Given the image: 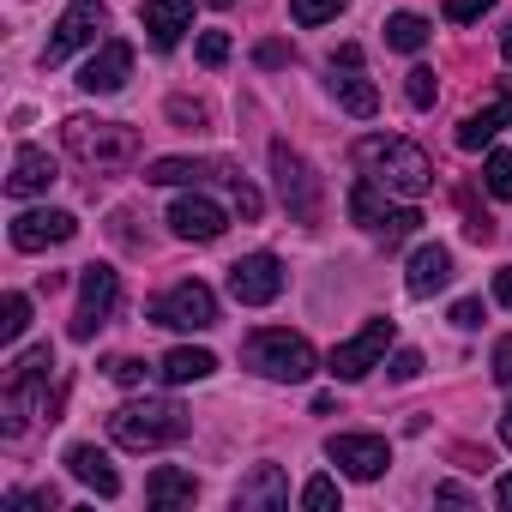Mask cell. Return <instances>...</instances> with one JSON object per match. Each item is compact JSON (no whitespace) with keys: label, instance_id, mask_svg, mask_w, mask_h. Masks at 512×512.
<instances>
[{"label":"cell","instance_id":"1","mask_svg":"<svg viewBox=\"0 0 512 512\" xmlns=\"http://www.w3.org/2000/svg\"><path fill=\"white\" fill-rule=\"evenodd\" d=\"M61 145L73 163H85L91 175H121L139 157V133L121 121H91V115H67L61 121Z\"/></svg>","mask_w":512,"mask_h":512},{"label":"cell","instance_id":"2","mask_svg":"<svg viewBox=\"0 0 512 512\" xmlns=\"http://www.w3.org/2000/svg\"><path fill=\"white\" fill-rule=\"evenodd\" d=\"M109 434L127 452H157V446H175L187 434V410L169 404V398H133L109 416Z\"/></svg>","mask_w":512,"mask_h":512},{"label":"cell","instance_id":"3","mask_svg":"<svg viewBox=\"0 0 512 512\" xmlns=\"http://www.w3.org/2000/svg\"><path fill=\"white\" fill-rule=\"evenodd\" d=\"M356 157L374 169V181H380L386 193L422 199V193L434 187V163H428V151H422V145H404V139H362V145H356Z\"/></svg>","mask_w":512,"mask_h":512},{"label":"cell","instance_id":"4","mask_svg":"<svg viewBox=\"0 0 512 512\" xmlns=\"http://www.w3.org/2000/svg\"><path fill=\"white\" fill-rule=\"evenodd\" d=\"M241 356H247V368H253V374H266V380H290V386L314 380V368H320L314 344H308L302 332H290V326H266V332H253Z\"/></svg>","mask_w":512,"mask_h":512},{"label":"cell","instance_id":"5","mask_svg":"<svg viewBox=\"0 0 512 512\" xmlns=\"http://www.w3.org/2000/svg\"><path fill=\"white\" fill-rule=\"evenodd\" d=\"M49 368H55V350H49V344L25 350V356L13 362L7 398H0V410H7V440H19L31 416H49Z\"/></svg>","mask_w":512,"mask_h":512},{"label":"cell","instance_id":"6","mask_svg":"<svg viewBox=\"0 0 512 512\" xmlns=\"http://www.w3.org/2000/svg\"><path fill=\"white\" fill-rule=\"evenodd\" d=\"M272 175H278V199H284V211H290L296 223H314V217H320V175L308 169V157L290 151V145L278 139V145H272Z\"/></svg>","mask_w":512,"mask_h":512},{"label":"cell","instance_id":"7","mask_svg":"<svg viewBox=\"0 0 512 512\" xmlns=\"http://www.w3.org/2000/svg\"><path fill=\"white\" fill-rule=\"evenodd\" d=\"M151 320L169 326V332H211L217 326V296L199 278H187V284H175L151 302Z\"/></svg>","mask_w":512,"mask_h":512},{"label":"cell","instance_id":"8","mask_svg":"<svg viewBox=\"0 0 512 512\" xmlns=\"http://www.w3.org/2000/svg\"><path fill=\"white\" fill-rule=\"evenodd\" d=\"M121 308V272L115 266H85L79 278V314H73V338H97L109 326V314Z\"/></svg>","mask_w":512,"mask_h":512},{"label":"cell","instance_id":"9","mask_svg":"<svg viewBox=\"0 0 512 512\" xmlns=\"http://www.w3.org/2000/svg\"><path fill=\"white\" fill-rule=\"evenodd\" d=\"M103 31H109L103 0H73V7L61 13V25H55V37H49V49H43V67H61L73 49H91Z\"/></svg>","mask_w":512,"mask_h":512},{"label":"cell","instance_id":"10","mask_svg":"<svg viewBox=\"0 0 512 512\" xmlns=\"http://www.w3.org/2000/svg\"><path fill=\"white\" fill-rule=\"evenodd\" d=\"M392 338H398V326H392V320H368L350 344H338V350H332V374H338V380H368V374L386 362Z\"/></svg>","mask_w":512,"mask_h":512},{"label":"cell","instance_id":"11","mask_svg":"<svg viewBox=\"0 0 512 512\" xmlns=\"http://www.w3.org/2000/svg\"><path fill=\"white\" fill-rule=\"evenodd\" d=\"M229 296H235L241 308H266V302H278V296H284V266L272 260V253H247V260L229 266Z\"/></svg>","mask_w":512,"mask_h":512},{"label":"cell","instance_id":"12","mask_svg":"<svg viewBox=\"0 0 512 512\" xmlns=\"http://www.w3.org/2000/svg\"><path fill=\"white\" fill-rule=\"evenodd\" d=\"M326 458H332L344 476H356V482H374V476H386V464H392V446H386L380 434H332V440H326Z\"/></svg>","mask_w":512,"mask_h":512},{"label":"cell","instance_id":"13","mask_svg":"<svg viewBox=\"0 0 512 512\" xmlns=\"http://www.w3.org/2000/svg\"><path fill=\"white\" fill-rule=\"evenodd\" d=\"M332 91H338V103H344L356 121L380 115V91L362 79V49H356V43H344V49L332 55Z\"/></svg>","mask_w":512,"mask_h":512},{"label":"cell","instance_id":"14","mask_svg":"<svg viewBox=\"0 0 512 512\" xmlns=\"http://www.w3.org/2000/svg\"><path fill=\"white\" fill-rule=\"evenodd\" d=\"M79 235V217L73 211H19L13 217V247L19 253H43V247H61Z\"/></svg>","mask_w":512,"mask_h":512},{"label":"cell","instance_id":"15","mask_svg":"<svg viewBox=\"0 0 512 512\" xmlns=\"http://www.w3.org/2000/svg\"><path fill=\"white\" fill-rule=\"evenodd\" d=\"M169 229H175L181 241H217V235L229 229V217H223L217 199H205V193H181V199L169 205Z\"/></svg>","mask_w":512,"mask_h":512},{"label":"cell","instance_id":"16","mask_svg":"<svg viewBox=\"0 0 512 512\" xmlns=\"http://www.w3.org/2000/svg\"><path fill=\"white\" fill-rule=\"evenodd\" d=\"M127 73H133V43L109 37V43L79 67V85H85L91 97H109V91H121V85H127Z\"/></svg>","mask_w":512,"mask_h":512},{"label":"cell","instance_id":"17","mask_svg":"<svg viewBox=\"0 0 512 512\" xmlns=\"http://www.w3.org/2000/svg\"><path fill=\"white\" fill-rule=\"evenodd\" d=\"M235 506L241 512H284L290 506V476L278 464H253L241 476V488H235Z\"/></svg>","mask_w":512,"mask_h":512},{"label":"cell","instance_id":"18","mask_svg":"<svg viewBox=\"0 0 512 512\" xmlns=\"http://www.w3.org/2000/svg\"><path fill=\"white\" fill-rule=\"evenodd\" d=\"M452 284V253L440 247V241H422L416 253H410V266H404V290L410 296H434V290H446Z\"/></svg>","mask_w":512,"mask_h":512},{"label":"cell","instance_id":"19","mask_svg":"<svg viewBox=\"0 0 512 512\" xmlns=\"http://www.w3.org/2000/svg\"><path fill=\"white\" fill-rule=\"evenodd\" d=\"M506 121H512V85H500L494 103H482V109H470V115L458 121V145H464V151H482Z\"/></svg>","mask_w":512,"mask_h":512},{"label":"cell","instance_id":"20","mask_svg":"<svg viewBox=\"0 0 512 512\" xmlns=\"http://www.w3.org/2000/svg\"><path fill=\"white\" fill-rule=\"evenodd\" d=\"M139 19H145V31H151L157 49H175L193 31V0H145Z\"/></svg>","mask_w":512,"mask_h":512},{"label":"cell","instance_id":"21","mask_svg":"<svg viewBox=\"0 0 512 512\" xmlns=\"http://www.w3.org/2000/svg\"><path fill=\"white\" fill-rule=\"evenodd\" d=\"M211 175H235V169H229V163H211V157H157V163L145 169L151 187H199V181H211Z\"/></svg>","mask_w":512,"mask_h":512},{"label":"cell","instance_id":"22","mask_svg":"<svg viewBox=\"0 0 512 512\" xmlns=\"http://www.w3.org/2000/svg\"><path fill=\"white\" fill-rule=\"evenodd\" d=\"M49 187H55V157L37 151V145H19L13 175H7V193L13 199H31V193H49Z\"/></svg>","mask_w":512,"mask_h":512},{"label":"cell","instance_id":"23","mask_svg":"<svg viewBox=\"0 0 512 512\" xmlns=\"http://www.w3.org/2000/svg\"><path fill=\"white\" fill-rule=\"evenodd\" d=\"M67 470H73L91 494H103V500H115V494H121V476H115L109 452H97V446H73V452H67Z\"/></svg>","mask_w":512,"mask_h":512},{"label":"cell","instance_id":"24","mask_svg":"<svg viewBox=\"0 0 512 512\" xmlns=\"http://www.w3.org/2000/svg\"><path fill=\"white\" fill-rule=\"evenodd\" d=\"M350 217H356L362 229H374V235L386 229V217H392V205H386V187H380L374 175H362V181L350 187Z\"/></svg>","mask_w":512,"mask_h":512},{"label":"cell","instance_id":"25","mask_svg":"<svg viewBox=\"0 0 512 512\" xmlns=\"http://www.w3.org/2000/svg\"><path fill=\"white\" fill-rule=\"evenodd\" d=\"M157 374H163L169 386H193V380H211V374H217V356H211V350H187V344H181V350H169V356H163V368H157Z\"/></svg>","mask_w":512,"mask_h":512},{"label":"cell","instance_id":"26","mask_svg":"<svg viewBox=\"0 0 512 512\" xmlns=\"http://www.w3.org/2000/svg\"><path fill=\"white\" fill-rule=\"evenodd\" d=\"M193 494H199V482H193L187 470H175V464H163V470L145 482V500L163 506V512H169V506H193Z\"/></svg>","mask_w":512,"mask_h":512},{"label":"cell","instance_id":"27","mask_svg":"<svg viewBox=\"0 0 512 512\" xmlns=\"http://www.w3.org/2000/svg\"><path fill=\"white\" fill-rule=\"evenodd\" d=\"M428 31H434V25H428V19H416V13H392V19H386V43H392V49H404V55L428 49Z\"/></svg>","mask_w":512,"mask_h":512},{"label":"cell","instance_id":"28","mask_svg":"<svg viewBox=\"0 0 512 512\" xmlns=\"http://www.w3.org/2000/svg\"><path fill=\"white\" fill-rule=\"evenodd\" d=\"M25 326H31V296H7V302H0V344H19L25 338Z\"/></svg>","mask_w":512,"mask_h":512},{"label":"cell","instance_id":"29","mask_svg":"<svg viewBox=\"0 0 512 512\" xmlns=\"http://www.w3.org/2000/svg\"><path fill=\"white\" fill-rule=\"evenodd\" d=\"M344 7H350V0H290V19L314 31V25H326V19H338Z\"/></svg>","mask_w":512,"mask_h":512},{"label":"cell","instance_id":"30","mask_svg":"<svg viewBox=\"0 0 512 512\" xmlns=\"http://www.w3.org/2000/svg\"><path fill=\"white\" fill-rule=\"evenodd\" d=\"M482 181H488V193H494V199H512V151H488Z\"/></svg>","mask_w":512,"mask_h":512},{"label":"cell","instance_id":"31","mask_svg":"<svg viewBox=\"0 0 512 512\" xmlns=\"http://www.w3.org/2000/svg\"><path fill=\"white\" fill-rule=\"evenodd\" d=\"M404 97H410L416 109H434V97H440L434 73H428V67H410V73H404Z\"/></svg>","mask_w":512,"mask_h":512},{"label":"cell","instance_id":"32","mask_svg":"<svg viewBox=\"0 0 512 512\" xmlns=\"http://www.w3.org/2000/svg\"><path fill=\"white\" fill-rule=\"evenodd\" d=\"M302 506H308V512H332V506H338V482H332V476H314V482L302 488Z\"/></svg>","mask_w":512,"mask_h":512},{"label":"cell","instance_id":"33","mask_svg":"<svg viewBox=\"0 0 512 512\" xmlns=\"http://www.w3.org/2000/svg\"><path fill=\"white\" fill-rule=\"evenodd\" d=\"M229 199H235V211H241V217H260V211H266L260 187H253V181H241V175H229Z\"/></svg>","mask_w":512,"mask_h":512},{"label":"cell","instance_id":"34","mask_svg":"<svg viewBox=\"0 0 512 512\" xmlns=\"http://www.w3.org/2000/svg\"><path fill=\"white\" fill-rule=\"evenodd\" d=\"M416 229H422V211H410V205H404V211H392V217H386V229H380V241L392 247V241H404V235H416Z\"/></svg>","mask_w":512,"mask_h":512},{"label":"cell","instance_id":"35","mask_svg":"<svg viewBox=\"0 0 512 512\" xmlns=\"http://www.w3.org/2000/svg\"><path fill=\"white\" fill-rule=\"evenodd\" d=\"M229 61V31H205L199 37V67H223Z\"/></svg>","mask_w":512,"mask_h":512},{"label":"cell","instance_id":"36","mask_svg":"<svg viewBox=\"0 0 512 512\" xmlns=\"http://www.w3.org/2000/svg\"><path fill=\"white\" fill-rule=\"evenodd\" d=\"M494 0H446V25H476Z\"/></svg>","mask_w":512,"mask_h":512},{"label":"cell","instance_id":"37","mask_svg":"<svg viewBox=\"0 0 512 512\" xmlns=\"http://www.w3.org/2000/svg\"><path fill=\"white\" fill-rule=\"evenodd\" d=\"M109 380H115V386H139V380H145V362H139V356H115V362H109Z\"/></svg>","mask_w":512,"mask_h":512},{"label":"cell","instance_id":"38","mask_svg":"<svg viewBox=\"0 0 512 512\" xmlns=\"http://www.w3.org/2000/svg\"><path fill=\"white\" fill-rule=\"evenodd\" d=\"M19 506H43V512H55V506H61V494H55V488H31V494H7V512H19Z\"/></svg>","mask_w":512,"mask_h":512},{"label":"cell","instance_id":"39","mask_svg":"<svg viewBox=\"0 0 512 512\" xmlns=\"http://www.w3.org/2000/svg\"><path fill=\"white\" fill-rule=\"evenodd\" d=\"M452 326H458V332H476V326H482V302H476V296L452 302Z\"/></svg>","mask_w":512,"mask_h":512},{"label":"cell","instance_id":"40","mask_svg":"<svg viewBox=\"0 0 512 512\" xmlns=\"http://www.w3.org/2000/svg\"><path fill=\"white\" fill-rule=\"evenodd\" d=\"M253 61H260V67H290L296 55H290V43H260V49H253Z\"/></svg>","mask_w":512,"mask_h":512},{"label":"cell","instance_id":"41","mask_svg":"<svg viewBox=\"0 0 512 512\" xmlns=\"http://www.w3.org/2000/svg\"><path fill=\"white\" fill-rule=\"evenodd\" d=\"M169 115H175L181 127H205V103H187V97H175V103H169Z\"/></svg>","mask_w":512,"mask_h":512},{"label":"cell","instance_id":"42","mask_svg":"<svg viewBox=\"0 0 512 512\" xmlns=\"http://www.w3.org/2000/svg\"><path fill=\"white\" fill-rule=\"evenodd\" d=\"M488 368H494V380H500V386H512V338H500V344H494V362H488Z\"/></svg>","mask_w":512,"mask_h":512},{"label":"cell","instance_id":"43","mask_svg":"<svg viewBox=\"0 0 512 512\" xmlns=\"http://www.w3.org/2000/svg\"><path fill=\"white\" fill-rule=\"evenodd\" d=\"M416 374H422V356L416 350H398L392 356V380H416Z\"/></svg>","mask_w":512,"mask_h":512},{"label":"cell","instance_id":"44","mask_svg":"<svg viewBox=\"0 0 512 512\" xmlns=\"http://www.w3.org/2000/svg\"><path fill=\"white\" fill-rule=\"evenodd\" d=\"M494 302H500V308H512V266H500V272H494Z\"/></svg>","mask_w":512,"mask_h":512},{"label":"cell","instance_id":"45","mask_svg":"<svg viewBox=\"0 0 512 512\" xmlns=\"http://www.w3.org/2000/svg\"><path fill=\"white\" fill-rule=\"evenodd\" d=\"M434 500H452V506H464V500H470V494H464V488H458V482H440V488H434Z\"/></svg>","mask_w":512,"mask_h":512},{"label":"cell","instance_id":"46","mask_svg":"<svg viewBox=\"0 0 512 512\" xmlns=\"http://www.w3.org/2000/svg\"><path fill=\"white\" fill-rule=\"evenodd\" d=\"M494 500H500V512H512V470H506V476L494 482Z\"/></svg>","mask_w":512,"mask_h":512},{"label":"cell","instance_id":"47","mask_svg":"<svg viewBox=\"0 0 512 512\" xmlns=\"http://www.w3.org/2000/svg\"><path fill=\"white\" fill-rule=\"evenodd\" d=\"M500 55H506V61H512V25H506V31H500Z\"/></svg>","mask_w":512,"mask_h":512},{"label":"cell","instance_id":"48","mask_svg":"<svg viewBox=\"0 0 512 512\" xmlns=\"http://www.w3.org/2000/svg\"><path fill=\"white\" fill-rule=\"evenodd\" d=\"M500 440H506V446H512V410H506V416H500Z\"/></svg>","mask_w":512,"mask_h":512},{"label":"cell","instance_id":"49","mask_svg":"<svg viewBox=\"0 0 512 512\" xmlns=\"http://www.w3.org/2000/svg\"><path fill=\"white\" fill-rule=\"evenodd\" d=\"M211 7H235V0H211Z\"/></svg>","mask_w":512,"mask_h":512}]
</instances>
